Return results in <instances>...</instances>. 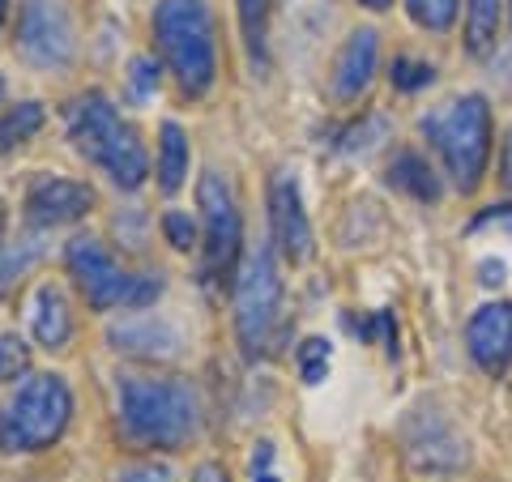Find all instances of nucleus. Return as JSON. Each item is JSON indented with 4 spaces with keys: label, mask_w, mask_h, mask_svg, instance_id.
Here are the masks:
<instances>
[{
    "label": "nucleus",
    "mask_w": 512,
    "mask_h": 482,
    "mask_svg": "<svg viewBox=\"0 0 512 482\" xmlns=\"http://www.w3.org/2000/svg\"><path fill=\"white\" fill-rule=\"evenodd\" d=\"M30 376V346L18 333H0V384H18Z\"/></svg>",
    "instance_id": "nucleus-24"
},
{
    "label": "nucleus",
    "mask_w": 512,
    "mask_h": 482,
    "mask_svg": "<svg viewBox=\"0 0 512 482\" xmlns=\"http://www.w3.org/2000/svg\"><path fill=\"white\" fill-rule=\"evenodd\" d=\"M43 120H47V111H43V103H35V99L9 107L5 116H0V154H13L18 146H26V141L43 128Z\"/></svg>",
    "instance_id": "nucleus-21"
},
{
    "label": "nucleus",
    "mask_w": 512,
    "mask_h": 482,
    "mask_svg": "<svg viewBox=\"0 0 512 482\" xmlns=\"http://www.w3.org/2000/svg\"><path fill=\"white\" fill-rule=\"evenodd\" d=\"M466 350L487 376H504L508 372L512 367V303L508 299L483 303V308L470 316Z\"/></svg>",
    "instance_id": "nucleus-12"
},
{
    "label": "nucleus",
    "mask_w": 512,
    "mask_h": 482,
    "mask_svg": "<svg viewBox=\"0 0 512 482\" xmlns=\"http://www.w3.org/2000/svg\"><path fill=\"white\" fill-rule=\"evenodd\" d=\"M94 210V188L77 180H60V175H39L26 188V218L35 227H69V222L86 218Z\"/></svg>",
    "instance_id": "nucleus-13"
},
{
    "label": "nucleus",
    "mask_w": 512,
    "mask_h": 482,
    "mask_svg": "<svg viewBox=\"0 0 512 482\" xmlns=\"http://www.w3.org/2000/svg\"><path fill=\"white\" fill-rule=\"evenodd\" d=\"M478 273H483V286H500L504 282V265L500 261H483V265H478Z\"/></svg>",
    "instance_id": "nucleus-35"
},
{
    "label": "nucleus",
    "mask_w": 512,
    "mask_h": 482,
    "mask_svg": "<svg viewBox=\"0 0 512 482\" xmlns=\"http://www.w3.org/2000/svg\"><path fill=\"white\" fill-rule=\"evenodd\" d=\"M5 227H9V210H5V201H0V239H5Z\"/></svg>",
    "instance_id": "nucleus-37"
},
{
    "label": "nucleus",
    "mask_w": 512,
    "mask_h": 482,
    "mask_svg": "<svg viewBox=\"0 0 512 482\" xmlns=\"http://www.w3.org/2000/svg\"><path fill=\"white\" fill-rule=\"evenodd\" d=\"M192 482H231V474L222 461H201L197 470H192Z\"/></svg>",
    "instance_id": "nucleus-33"
},
{
    "label": "nucleus",
    "mask_w": 512,
    "mask_h": 482,
    "mask_svg": "<svg viewBox=\"0 0 512 482\" xmlns=\"http://www.w3.org/2000/svg\"><path fill=\"white\" fill-rule=\"evenodd\" d=\"M504 26V0H470L466 5V52L474 60H487L500 43Z\"/></svg>",
    "instance_id": "nucleus-19"
},
{
    "label": "nucleus",
    "mask_w": 512,
    "mask_h": 482,
    "mask_svg": "<svg viewBox=\"0 0 512 482\" xmlns=\"http://www.w3.org/2000/svg\"><path fill=\"white\" fill-rule=\"evenodd\" d=\"M376 64H380V35L372 26H363L338 47V60H333V99L355 103L359 94H367V86L376 77Z\"/></svg>",
    "instance_id": "nucleus-15"
},
{
    "label": "nucleus",
    "mask_w": 512,
    "mask_h": 482,
    "mask_svg": "<svg viewBox=\"0 0 512 482\" xmlns=\"http://www.w3.org/2000/svg\"><path fill=\"white\" fill-rule=\"evenodd\" d=\"M64 128H69L73 150L90 158L94 167L116 188L137 192L150 180V154L141 146L137 128L120 116V107L103 90H86L64 107Z\"/></svg>",
    "instance_id": "nucleus-2"
},
{
    "label": "nucleus",
    "mask_w": 512,
    "mask_h": 482,
    "mask_svg": "<svg viewBox=\"0 0 512 482\" xmlns=\"http://www.w3.org/2000/svg\"><path fill=\"white\" fill-rule=\"evenodd\" d=\"M64 261H69V273L82 286V295L94 312H146L154 308V299L163 295V278L158 273H128L120 269V261L111 256L94 235H77L64 248Z\"/></svg>",
    "instance_id": "nucleus-7"
},
{
    "label": "nucleus",
    "mask_w": 512,
    "mask_h": 482,
    "mask_svg": "<svg viewBox=\"0 0 512 482\" xmlns=\"http://www.w3.org/2000/svg\"><path fill=\"white\" fill-rule=\"evenodd\" d=\"M359 5H363V9H372V13H384V9L393 5V0H359Z\"/></svg>",
    "instance_id": "nucleus-36"
},
{
    "label": "nucleus",
    "mask_w": 512,
    "mask_h": 482,
    "mask_svg": "<svg viewBox=\"0 0 512 482\" xmlns=\"http://www.w3.org/2000/svg\"><path fill=\"white\" fill-rule=\"evenodd\" d=\"M43 256L39 239H18V244H0V299L22 282V273Z\"/></svg>",
    "instance_id": "nucleus-22"
},
{
    "label": "nucleus",
    "mask_w": 512,
    "mask_h": 482,
    "mask_svg": "<svg viewBox=\"0 0 512 482\" xmlns=\"http://www.w3.org/2000/svg\"><path fill=\"white\" fill-rule=\"evenodd\" d=\"M0 94H5V77H0Z\"/></svg>",
    "instance_id": "nucleus-39"
},
{
    "label": "nucleus",
    "mask_w": 512,
    "mask_h": 482,
    "mask_svg": "<svg viewBox=\"0 0 512 482\" xmlns=\"http://www.w3.org/2000/svg\"><path fill=\"white\" fill-rule=\"evenodd\" d=\"M474 231H483V227H504V231H512V201H504V205H491V210H483L474 222H470Z\"/></svg>",
    "instance_id": "nucleus-32"
},
{
    "label": "nucleus",
    "mask_w": 512,
    "mask_h": 482,
    "mask_svg": "<svg viewBox=\"0 0 512 482\" xmlns=\"http://www.w3.org/2000/svg\"><path fill=\"white\" fill-rule=\"evenodd\" d=\"M239 5V30H244V47L256 69H269V13L274 0H235Z\"/></svg>",
    "instance_id": "nucleus-20"
},
{
    "label": "nucleus",
    "mask_w": 512,
    "mask_h": 482,
    "mask_svg": "<svg viewBox=\"0 0 512 482\" xmlns=\"http://www.w3.org/2000/svg\"><path fill=\"white\" fill-rule=\"evenodd\" d=\"M384 137H389V120H384V116H367L363 124H350V128H346L338 146H342L346 154H367V150H372L376 141H384Z\"/></svg>",
    "instance_id": "nucleus-26"
},
{
    "label": "nucleus",
    "mask_w": 512,
    "mask_h": 482,
    "mask_svg": "<svg viewBox=\"0 0 512 482\" xmlns=\"http://www.w3.org/2000/svg\"><path fill=\"white\" fill-rule=\"evenodd\" d=\"M116 482H175V470L163 461H128Z\"/></svg>",
    "instance_id": "nucleus-30"
},
{
    "label": "nucleus",
    "mask_w": 512,
    "mask_h": 482,
    "mask_svg": "<svg viewBox=\"0 0 512 482\" xmlns=\"http://www.w3.org/2000/svg\"><path fill=\"white\" fill-rule=\"evenodd\" d=\"M282 269L278 248L256 244L244 252L235 278H231V308H235V337L248 359H261L274 346V333L282 325Z\"/></svg>",
    "instance_id": "nucleus-6"
},
{
    "label": "nucleus",
    "mask_w": 512,
    "mask_h": 482,
    "mask_svg": "<svg viewBox=\"0 0 512 482\" xmlns=\"http://www.w3.org/2000/svg\"><path fill=\"white\" fill-rule=\"evenodd\" d=\"M163 235H167V244L175 248V252H192L197 248V222H192L184 210H171V214H163Z\"/></svg>",
    "instance_id": "nucleus-29"
},
{
    "label": "nucleus",
    "mask_w": 512,
    "mask_h": 482,
    "mask_svg": "<svg viewBox=\"0 0 512 482\" xmlns=\"http://www.w3.org/2000/svg\"><path fill=\"white\" fill-rule=\"evenodd\" d=\"M427 141L440 150L444 171L453 175L457 192H470L483 184L487 163H491V107L483 94H461L448 107L423 116Z\"/></svg>",
    "instance_id": "nucleus-4"
},
{
    "label": "nucleus",
    "mask_w": 512,
    "mask_h": 482,
    "mask_svg": "<svg viewBox=\"0 0 512 482\" xmlns=\"http://www.w3.org/2000/svg\"><path fill=\"white\" fill-rule=\"evenodd\" d=\"M107 342H111V350H120V355L158 363V359L180 355L184 337H180V329H175L171 320L154 316V312H141V316H128V320H120V325H111Z\"/></svg>",
    "instance_id": "nucleus-14"
},
{
    "label": "nucleus",
    "mask_w": 512,
    "mask_h": 482,
    "mask_svg": "<svg viewBox=\"0 0 512 482\" xmlns=\"http://www.w3.org/2000/svg\"><path fill=\"white\" fill-rule=\"evenodd\" d=\"M18 52L35 69H69L77 56V26L64 0H22Z\"/></svg>",
    "instance_id": "nucleus-9"
},
{
    "label": "nucleus",
    "mask_w": 512,
    "mask_h": 482,
    "mask_svg": "<svg viewBox=\"0 0 512 482\" xmlns=\"http://www.w3.org/2000/svg\"><path fill=\"white\" fill-rule=\"evenodd\" d=\"M5 18H9V0H0V26H5Z\"/></svg>",
    "instance_id": "nucleus-38"
},
{
    "label": "nucleus",
    "mask_w": 512,
    "mask_h": 482,
    "mask_svg": "<svg viewBox=\"0 0 512 482\" xmlns=\"http://www.w3.org/2000/svg\"><path fill=\"white\" fill-rule=\"evenodd\" d=\"M120 436L133 448H184L201 427L197 389L180 376H120Z\"/></svg>",
    "instance_id": "nucleus-1"
},
{
    "label": "nucleus",
    "mask_w": 512,
    "mask_h": 482,
    "mask_svg": "<svg viewBox=\"0 0 512 482\" xmlns=\"http://www.w3.org/2000/svg\"><path fill=\"white\" fill-rule=\"evenodd\" d=\"M158 90V60L154 56H133L128 60V94H133V103L150 99Z\"/></svg>",
    "instance_id": "nucleus-28"
},
{
    "label": "nucleus",
    "mask_w": 512,
    "mask_h": 482,
    "mask_svg": "<svg viewBox=\"0 0 512 482\" xmlns=\"http://www.w3.org/2000/svg\"><path fill=\"white\" fill-rule=\"evenodd\" d=\"M274 461H278V448L269 444V440H256L252 461H248L252 482H282V478H278V470H274Z\"/></svg>",
    "instance_id": "nucleus-31"
},
{
    "label": "nucleus",
    "mask_w": 512,
    "mask_h": 482,
    "mask_svg": "<svg viewBox=\"0 0 512 482\" xmlns=\"http://www.w3.org/2000/svg\"><path fill=\"white\" fill-rule=\"evenodd\" d=\"M406 9H410V18L419 22L423 30H436V35H444V30L457 22L461 0H406Z\"/></svg>",
    "instance_id": "nucleus-23"
},
{
    "label": "nucleus",
    "mask_w": 512,
    "mask_h": 482,
    "mask_svg": "<svg viewBox=\"0 0 512 482\" xmlns=\"http://www.w3.org/2000/svg\"><path fill=\"white\" fill-rule=\"evenodd\" d=\"M269 231H274V248L291 265H303L312 256V222L303 210L299 180L291 171H278L269 180Z\"/></svg>",
    "instance_id": "nucleus-11"
},
{
    "label": "nucleus",
    "mask_w": 512,
    "mask_h": 482,
    "mask_svg": "<svg viewBox=\"0 0 512 482\" xmlns=\"http://www.w3.org/2000/svg\"><path fill=\"white\" fill-rule=\"evenodd\" d=\"M188 158V133L175 120H163V128H158V188L180 192L188 180Z\"/></svg>",
    "instance_id": "nucleus-18"
},
{
    "label": "nucleus",
    "mask_w": 512,
    "mask_h": 482,
    "mask_svg": "<svg viewBox=\"0 0 512 482\" xmlns=\"http://www.w3.org/2000/svg\"><path fill=\"white\" fill-rule=\"evenodd\" d=\"M154 47L188 99L210 94L218 77V26L205 0H158Z\"/></svg>",
    "instance_id": "nucleus-3"
},
{
    "label": "nucleus",
    "mask_w": 512,
    "mask_h": 482,
    "mask_svg": "<svg viewBox=\"0 0 512 482\" xmlns=\"http://www.w3.org/2000/svg\"><path fill=\"white\" fill-rule=\"evenodd\" d=\"M508 18H512V0H508Z\"/></svg>",
    "instance_id": "nucleus-40"
},
{
    "label": "nucleus",
    "mask_w": 512,
    "mask_h": 482,
    "mask_svg": "<svg viewBox=\"0 0 512 482\" xmlns=\"http://www.w3.org/2000/svg\"><path fill=\"white\" fill-rule=\"evenodd\" d=\"M389 82L393 90L402 94H414V90H427L431 82H436V69H431L427 60H410V56H397L393 69H389Z\"/></svg>",
    "instance_id": "nucleus-25"
},
{
    "label": "nucleus",
    "mask_w": 512,
    "mask_h": 482,
    "mask_svg": "<svg viewBox=\"0 0 512 482\" xmlns=\"http://www.w3.org/2000/svg\"><path fill=\"white\" fill-rule=\"evenodd\" d=\"M329 342L325 337H308V342L299 346V376H303V384H320L325 380V372H329Z\"/></svg>",
    "instance_id": "nucleus-27"
},
{
    "label": "nucleus",
    "mask_w": 512,
    "mask_h": 482,
    "mask_svg": "<svg viewBox=\"0 0 512 482\" xmlns=\"http://www.w3.org/2000/svg\"><path fill=\"white\" fill-rule=\"evenodd\" d=\"M500 184L512 188V124H508V133L500 141Z\"/></svg>",
    "instance_id": "nucleus-34"
},
{
    "label": "nucleus",
    "mask_w": 512,
    "mask_h": 482,
    "mask_svg": "<svg viewBox=\"0 0 512 482\" xmlns=\"http://www.w3.org/2000/svg\"><path fill=\"white\" fill-rule=\"evenodd\" d=\"M73 419V389L56 372L30 376L18 393L0 401V453H43Z\"/></svg>",
    "instance_id": "nucleus-5"
},
{
    "label": "nucleus",
    "mask_w": 512,
    "mask_h": 482,
    "mask_svg": "<svg viewBox=\"0 0 512 482\" xmlns=\"http://www.w3.org/2000/svg\"><path fill=\"white\" fill-rule=\"evenodd\" d=\"M402 448L414 470L423 474H457L466 470L470 448L457 423L436 406H414L402 423Z\"/></svg>",
    "instance_id": "nucleus-10"
},
{
    "label": "nucleus",
    "mask_w": 512,
    "mask_h": 482,
    "mask_svg": "<svg viewBox=\"0 0 512 482\" xmlns=\"http://www.w3.org/2000/svg\"><path fill=\"white\" fill-rule=\"evenodd\" d=\"M30 333L35 342L47 350H64L73 337V312H69V299L56 282H43L35 291V312H30Z\"/></svg>",
    "instance_id": "nucleus-16"
},
{
    "label": "nucleus",
    "mask_w": 512,
    "mask_h": 482,
    "mask_svg": "<svg viewBox=\"0 0 512 482\" xmlns=\"http://www.w3.org/2000/svg\"><path fill=\"white\" fill-rule=\"evenodd\" d=\"M389 184H393L397 192H406V197H414V201H427V205L440 201V175L431 171L427 158L414 154V150H397V154H393V163H389Z\"/></svg>",
    "instance_id": "nucleus-17"
},
{
    "label": "nucleus",
    "mask_w": 512,
    "mask_h": 482,
    "mask_svg": "<svg viewBox=\"0 0 512 482\" xmlns=\"http://www.w3.org/2000/svg\"><path fill=\"white\" fill-rule=\"evenodd\" d=\"M197 210H201V273L205 282L235 278L244 261V218L227 175L201 171L197 180Z\"/></svg>",
    "instance_id": "nucleus-8"
}]
</instances>
